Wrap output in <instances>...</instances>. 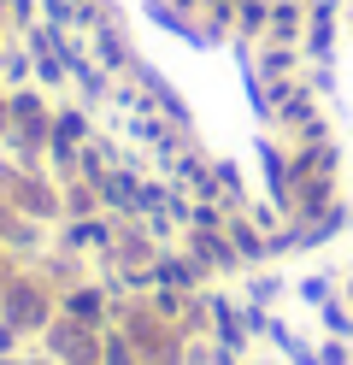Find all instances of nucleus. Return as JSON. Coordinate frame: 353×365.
Masks as SVG:
<instances>
[]
</instances>
